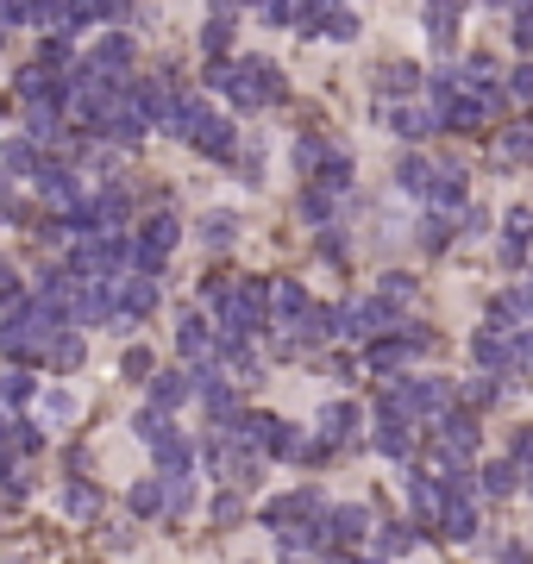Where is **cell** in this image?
<instances>
[{
	"instance_id": "ba28073f",
	"label": "cell",
	"mask_w": 533,
	"mask_h": 564,
	"mask_svg": "<svg viewBox=\"0 0 533 564\" xmlns=\"http://www.w3.org/2000/svg\"><path fill=\"white\" fill-rule=\"evenodd\" d=\"M408 502H414V514H421L427 527H439V521H446V483L414 477V483H408Z\"/></svg>"
},
{
	"instance_id": "7a4b0ae2",
	"label": "cell",
	"mask_w": 533,
	"mask_h": 564,
	"mask_svg": "<svg viewBox=\"0 0 533 564\" xmlns=\"http://www.w3.org/2000/svg\"><path fill=\"white\" fill-rule=\"evenodd\" d=\"M57 345V314L44 308V301H19V308L7 314V326H0V351L7 358H38V351Z\"/></svg>"
},
{
	"instance_id": "2e32d148",
	"label": "cell",
	"mask_w": 533,
	"mask_h": 564,
	"mask_svg": "<svg viewBox=\"0 0 533 564\" xmlns=\"http://www.w3.org/2000/svg\"><path fill=\"white\" fill-rule=\"evenodd\" d=\"M151 452H157V464H164V470H170V477H189V458H195V452H189V439H182L176 427H170L164 439H157V445H151Z\"/></svg>"
},
{
	"instance_id": "484cf974",
	"label": "cell",
	"mask_w": 533,
	"mask_h": 564,
	"mask_svg": "<svg viewBox=\"0 0 533 564\" xmlns=\"http://www.w3.org/2000/svg\"><path fill=\"white\" fill-rule=\"evenodd\" d=\"M7 170H13V176H44V163H38V145H32V138H13V145H7Z\"/></svg>"
},
{
	"instance_id": "1f68e13d",
	"label": "cell",
	"mask_w": 533,
	"mask_h": 564,
	"mask_svg": "<svg viewBox=\"0 0 533 564\" xmlns=\"http://www.w3.org/2000/svg\"><path fill=\"white\" fill-rule=\"evenodd\" d=\"M320 182H327V188H345V182H352V157H345L339 145L320 157Z\"/></svg>"
},
{
	"instance_id": "e0dca14e",
	"label": "cell",
	"mask_w": 533,
	"mask_h": 564,
	"mask_svg": "<svg viewBox=\"0 0 533 564\" xmlns=\"http://www.w3.org/2000/svg\"><path fill=\"white\" fill-rule=\"evenodd\" d=\"M63 514H69V521H95V514H101V489L95 483H69L63 489Z\"/></svg>"
},
{
	"instance_id": "cb8c5ba5",
	"label": "cell",
	"mask_w": 533,
	"mask_h": 564,
	"mask_svg": "<svg viewBox=\"0 0 533 564\" xmlns=\"http://www.w3.org/2000/svg\"><path fill=\"white\" fill-rule=\"evenodd\" d=\"M327 521H333V539H345V546H352V539H364V533H370V514H364V508H333Z\"/></svg>"
},
{
	"instance_id": "6da1fadb",
	"label": "cell",
	"mask_w": 533,
	"mask_h": 564,
	"mask_svg": "<svg viewBox=\"0 0 533 564\" xmlns=\"http://www.w3.org/2000/svg\"><path fill=\"white\" fill-rule=\"evenodd\" d=\"M207 82H214L233 107H270V101H283V69H270V63H258V57L220 63Z\"/></svg>"
},
{
	"instance_id": "9c48e42d",
	"label": "cell",
	"mask_w": 533,
	"mask_h": 564,
	"mask_svg": "<svg viewBox=\"0 0 533 564\" xmlns=\"http://www.w3.org/2000/svg\"><path fill=\"white\" fill-rule=\"evenodd\" d=\"M214 120L207 113V101H195V94H176V107H170V120H164V132H182V138H201V126Z\"/></svg>"
},
{
	"instance_id": "f35d334b",
	"label": "cell",
	"mask_w": 533,
	"mask_h": 564,
	"mask_svg": "<svg viewBox=\"0 0 533 564\" xmlns=\"http://www.w3.org/2000/svg\"><path fill=\"white\" fill-rule=\"evenodd\" d=\"M502 157H508V163H533V126H515V132H508V138H502Z\"/></svg>"
},
{
	"instance_id": "d6a6232c",
	"label": "cell",
	"mask_w": 533,
	"mask_h": 564,
	"mask_svg": "<svg viewBox=\"0 0 533 564\" xmlns=\"http://www.w3.org/2000/svg\"><path fill=\"white\" fill-rule=\"evenodd\" d=\"M82 358H88V351H82V339H76V333H57V345H51V364H57V370H82Z\"/></svg>"
},
{
	"instance_id": "74e56055",
	"label": "cell",
	"mask_w": 533,
	"mask_h": 564,
	"mask_svg": "<svg viewBox=\"0 0 533 564\" xmlns=\"http://www.w3.org/2000/svg\"><path fill=\"white\" fill-rule=\"evenodd\" d=\"M515 464H483V489H490V496H515Z\"/></svg>"
},
{
	"instance_id": "ffe728a7",
	"label": "cell",
	"mask_w": 533,
	"mask_h": 564,
	"mask_svg": "<svg viewBox=\"0 0 533 564\" xmlns=\"http://www.w3.org/2000/svg\"><path fill=\"white\" fill-rule=\"evenodd\" d=\"M176 345L189 351V358H207V351H214V339H207L201 314H176Z\"/></svg>"
},
{
	"instance_id": "f907efd6",
	"label": "cell",
	"mask_w": 533,
	"mask_h": 564,
	"mask_svg": "<svg viewBox=\"0 0 533 564\" xmlns=\"http://www.w3.org/2000/svg\"><path fill=\"white\" fill-rule=\"evenodd\" d=\"M301 207H308V220H327V195H320V188H308V195H301Z\"/></svg>"
},
{
	"instance_id": "8992f818",
	"label": "cell",
	"mask_w": 533,
	"mask_h": 564,
	"mask_svg": "<svg viewBox=\"0 0 533 564\" xmlns=\"http://www.w3.org/2000/svg\"><path fill=\"white\" fill-rule=\"evenodd\" d=\"M113 308H120V314H132V320H145V314L157 308V282H151V276H132V282H120V289H113Z\"/></svg>"
},
{
	"instance_id": "681fc988",
	"label": "cell",
	"mask_w": 533,
	"mask_h": 564,
	"mask_svg": "<svg viewBox=\"0 0 533 564\" xmlns=\"http://www.w3.org/2000/svg\"><path fill=\"white\" fill-rule=\"evenodd\" d=\"M120 370H126V376H151V351H126Z\"/></svg>"
},
{
	"instance_id": "bcb514c9",
	"label": "cell",
	"mask_w": 533,
	"mask_h": 564,
	"mask_svg": "<svg viewBox=\"0 0 533 564\" xmlns=\"http://www.w3.org/2000/svg\"><path fill=\"white\" fill-rule=\"evenodd\" d=\"M508 94H515V101H533V63L508 69Z\"/></svg>"
},
{
	"instance_id": "db71d44e",
	"label": "cell",
	"mask_w": 533,
	"mask_h": 564,
	"mask_svg": "<svg viewBox=\"0 0 533 564\" xmlns=\"http://www.w3.org/2000/svg\"><path fill=\"white\" fill-rule=\"evenodd\" d=\"M527 489H533V470H527Z\"/></svg>"
},
{
	"instance_id": "30bf717a",
	"label": "cell",
	"mask_w": 533,
	"mask_h": 564,
	"mask_svg": "<svg viewBox=\"0 0 533 564\" xmlns=\"http://www.w3.org/2000/svg\"><path fill=\"white\" fill-rule=\"evenodd\" d=\"M308 26H314V38H358V13L352 7H314V19H308Z\"/></svg>"
},
{
	"instance_id": "7402d4cb",
	"label": "cell",
	"mask_w": 533,
	"mask_h": 564,
	"mask_svg": "<svg viewBox=\"0 0 533 564\" xmlns=\"http://www.w3.org/2000/svg\"><path fill=\"white\" fill-rule=\"evenodd\" d=\"M402 188H408V195H433V188H439V170H433V163H421V157H402Z\"/></svg>"
},
{
	"instance_id": "e575fe53",
	"label": "cell",
	"mask_w": 533,
	"mask_h": 564,
	"mask_svg": "<svg viewBox=\"0 0 533 564\" xmlns=\"http://www.w3.org/2000/svg\"><path fill=\"white\" fill-rule=\"evenodd\" d=\"M414 82H421V76H414V63H383V76H377L383 94H408Z\"/></svg>"
},
{
	"instance_id": "f546056e",
	"label": "cell",
	"mask_w": 533,
	"mask_h": 564,
	"mask_svg": "<svg viewBox=\"0 0 533 564\" xmlns=\"http://www.w3.org/2000/svg\"><path fill=\"white\" fill-rule=\"evenodd\" d=\"M433 126H439L433 107H427V113H421V107H402V113H396V132H402V138H427Z\"/></svg>"
},
{
	"instance_id": "c3c4849f",
	"label": "cell",
	"mask_w": 533,
	"mask_h": 564,
	"mask_svg": "<svg viewBox=\"0 0 533 564\" xmlns=\"http://www.w3.org/2000/svg\"><path fill=\"white\" fill-rule=\"evenodd\" d=\"M239 514H245V502H239V496H220V502H214V521H220V527H233Z\"/></svg>"
},
{
	"instance_id": "836d02e7",
	"label": "cell",
	"mask_w": 533,
	"mask_h": 564,
	"mask_svg": "<svg viewBox=\"0 0 533 564\" xmlns=\"http://www.w3.org/2000/svg\"><path fill=\"white\" fill-rule=\"evenodd\" d=\"M427 32H433V44H452L458 38V7H427Z\"/></svg>"
},
{
	"instance_id": "816d5d0a",
	"label": "cell",
	"mask_w": 533,
	"mask_h": 564,
	"mask_svg": "<svg viewBox=\"0 0 533 564\" xmlns=\"http://www.w3.org/2000/svg\"><path fill=\"white\" fill-rule=\"evenodd\" d=\"M515 464H533V427L515 433Z\"/></svg>"
},
{
	"instance_id": "d590c367",
	"label": "cell",
	"mask_w": 533,
	"mask_h": 564,
	"mask_svg": "<svg viewBox=\"0 0 533 564\" xmlns=\"http://www.w3.org/2000/svg\"><path fill=\"white\" fill-rule=\"evenodd\" d=\"M508 370H521V376H533V326H521V333L508 339Z\"/></svg>"
},
{
	"instance_id": "4fadbf2b",
	"label": "cell",
	"mask_w": 533,
	"mask_h": 564,
	"mask_svg": "<svg viewBox=\"0 0 533 564\" xmlns=\"http://www.w3.org/2000/svg\"><path fill=\"white\" fill-rule=\"evenodd\" d=\"M527 245H533V214L515 207V214H508V239H502V264H521Z\"/></svg>"
},
{
	"instance_id": "f5cc1de1",
	"label": "cell",
	"mask_w": 533,
	"mask_h": 564,
	"mask_svg": "<svg viewBox=\"0 0 533 564\" xmlns=\"http://www.w3.org/2000/svg\"><path fill=\"white\" fill-rule=\"evenodd\" d=\"M0 195H7V176H0Z\"/></svg>"
},
{
	"instance_id": "d6986e66",
	"label": "cell",
	"mask_w": 533,
	"mask_h": 564,
	"mask_svg": "<svg viewBox=\"0 0 533 564\" xmlns=\"http://www.w3.org/2000/svg\"><path fill=\"white\" fill-rule=\"evenodd\" d=\"M120 63H132V38H101L95 44V57H88V69H95V76H107V69H120Z\"/></svg>"
},
{
	"instance_id": "9a60e30c",
	"label": "cell",
	"mask_w": 533,
	"mask_h": 564,
	"mask_svg": "<svg viewBox=\"0 0 533 564\" xmlns=\"http://www.w3.org/2000/svg\"><path fill=\"white\" fill-rule=\"evenodd\" d=\"M270 308L283 314V320H314V308H308V289H301V282H276V289H270Z\"/></svg>"
},
{
	"instance_id": "7bdbcfd3",
	"label": "cell",
	"mask_w": 533,
	"mask_h": 564,
	"mask_svg": "<svg viewBox=\"0 0 533 564\" xmlns=\"http://www.w3.org/2000/svg\"><path fill=\"white\" fill-rule=\"evenodd\" d=\"M132 514H157V508H164V489H157V483H132Z\"/></svg>"
},
{
	"instance_id": "4316f807",
	"label": "cell",
	"mask_w": 533,
	"mask_h": 564,
	"mask_svg": "<svg viewBox=\"0 0 533 564\" xmlns=\"http://www.w3.org/2000/svg\"><path fill=\"white\" fill-rule=\"evenodd\" d=\"M44 420H51V427H63V420H76V389H44Z\"/></svg>"
},
{
	"instance_id": "3957f363",
	"label": "cell",
	"mask_w": 533,
	"mask_h": 564,
	"mask_svg": "<svg viewBox=\"0 0 533 564\" xmlns=\"http://www.w3.org/2000/svg\"><path fill=\"white\" fill-rule=\"evenodd\" d=\"M214 308H220V345H239L251 326L270 314V289H264V282H233Z\"/></svg>"
},
{
	"instance_id": "ac0fdd59",
	"label": "cell",
	"mask_w": 533,
	"mask_h": 564,
	"mask_svg": "<svg viewBox=\"0 0 533 564\" xmlns=\"http://www.w3.org/2000/svg\"><path fill=\"white\" fill-rule=\"evenodd\" d=\"M320 433H327L333 445H339V439H352V433H358V408H352V402H333V408H320Z\"/></svg>"
},
{
	"instance_id": "f6af8a7d",
	"label": "cell",
	"mask_w": 533,
	"mask_h": 564,
	"mask_svg": "<svg viewBox=\"0 0 533 564\" xmlns=\"http://www.w3.org/2000/svg\"><path fill=\"white\" fill-rule=\"evenodd\" d=\"M496 395H502V389L490 383V376H477V383H465V402H471V408H490Z\"/></svg>"
},
{
	"instance_id": "44dd1931",
	"label": "cell",
	"mask_w": 533,
	"mask_h": 564,
	"mask_svg": "<svg viewBox=\"0 0 533 564\" xmlns=\"http://www.w3.org/2000/svg\"><path fill=\"white\" fill-rule=\"evenodd\" d=\"M377 452H383V458H408V452H414L408 420H383V427H377Z\"/></svg>"
},
{
	"instance_id": "8d00e7d4",
	"label": "cell",
	"mask_w": 533,
	"mask_h": 564,
	"mask_svg": "<svg viewBox=\"0 0 533 564\" xmlns=\"http://www.w3.org/2000/svg\"><path fill=\"white\" fill-rule=\"evenodd\" d=\"M26 126H32V145H51L57 138V107H26Z\"/></svg>"
},
{
	"instance_id": "603a6c76",
	"label": "cell",
	"mask_w": 533,
	"mask_h": 564,
	"mask_svg": "<svg viewBox=\"0 0 533 564\" xmlns=\"http://www.w3.org/2000/svg\"><path fill=\"white\" fill-rule=\"evenodd\" d=\"M195 145H201L207 157H233V145H239V132H233V126H226V120H207V126H201V138H195Z\"/></svg>"
},
{
	"instance_id": "ab89813d",
	"label": "cell",
	"mask_w": 533,
	"mask_h": 564,
	"mask_svg": "<svg viewBox=\"0 0 533 564\" xmlns=\"http://www.w3.org/2000/svg\"><path fill=\"white\" fill-rule=\"evenodd\" d=\"M414 239H421V251H446V239H452V226L439 220V214H427V220H421V232H414Z\"/></svg>"
},
{
	"instance_id": "52a82bcc",
	"label": "cell",
	"mask_w": 533,
	"mask_h": 564,
	"mask_svg": "<svg viewBox=\"0 0 533 564\" xmlns=\"http://www.w3.org/2000/svg\"><path fill=\"white\" fill-rule=\"evenodd\" d=\"M107 308H113L107 282H76V295H69V314H76L82 326H95V320H107Z\"/></svg>"
},
{
	"instance_id": "60d3db41",
	"label": "cell",
	"mask_w": 533,
	"mask_h": 564,
	"mask_svg": "<svg viewBox=\"0 0 533 564\" xmlns=\"http://www.w3.org/2000/svg\"><path fill=\"white\" fill-rule=\"evenodd\" d=\"M377 301H389V308H396V301H414V276H408V270H389Z\"/></svg>"
},
{
	"instance_id": "7c38bea8",
	"label": "cell",
	"mask_w": 533,
	"mask_h": 564,
	"mask_svg": "<svg viewBox=\"0 0 533 564\" xmlns=\"http://www.w3.org/2000/svg\"><path fill=\"white\" fill-rule=\"evenodd\" d=\"M38 188H44V201H51V207H82V182L69 176V170H57V163L38 176Z\"/></svg>"
},
{
	"instance_id": "5bb4252c",
	"label": "cell",
	"mask_w": 533,
	"mask_h": 564,
	"mask_svg": "<svg viewBox=\"0 0 533 564\" xmlns=\"http://www.w3.org/2000/svg\"><path fill=\"white\" fill-rule=\"evenodd\" d=\"M471 358L483 370H508V333H496V326H483V333L471 339Z\"/></svg>"
},
{
	"instance_id": "83f0119b",
	"label": "cell",
	"mask_w": 533,
	"mask_h": 564,
	"mask_svg": "<svg viewBox=\"0 0 533 564\" xmlns=\"http://www.w3.org/2000/svg\"><path fill=\"white\" fill-rule=\"evenodd\" d=\"M201 402H207V414H239V389L233 383H201Z\"/></svg>"
},
{
	"instance_id": "d4e9b609",
	"label": "cell",
	"mask_w": 533,
	"mask_h": 564,
	"mask_svg": "<svg viewBox=\"0 0 533 564\" xmlns=\"http://www.w3.org/2000/svg\"><path fill=\"white\" fill-rule=\"evenodd\" d=\"M402 364H408L402 339H377V345H370V370H377V376H396Z\"/></svg>"
},
{
	"instance_id": "5b68a950",
	"label": "cell",
	"mask_w": 533,
	"mask_h": 564,
	"mask_svg": "<svg viewBox=\"0 0 533 564\" xmlns=\"http://www.w3.org/2000/svg\"><path fill=\"white\" fill-rule=\"evenodd\" d=\"M439 458H446V464H471L477 458V427H471V420H439Z\"/></svg>"
},
{
	"instance_id": "8fae6325",
	"label": "cell",
	"mask_w": 533,
	"mask_h": 564,
	"mask_svg": "<svg viewBox=\"0 0 533 564\" xmlns=\"http://www.w3.org/2000/svg\"><path fill=\"white\" fill-rule=\"evenodd\" d=\"M189 395H195V376H182V370H164V376H157V383H151V408H157V414H164V408H182V402H189Z\"/></svg>"
},
{
	"instance_id": "b9f144b4",
	"label": "cell",
	"mask_w": 533,
	"mask_h": 564,
	"mask_svg": "<svg viewBox=\"0 0 533 564\" xmlns=\"http://www.w3.org/2000/svg\"><path fill=\"white\" fill-rule=\"evenodd\" d=\"M164 508H170V514H189V508H195L189 477H170V483H164Z\"/></svg>"
},
{
	"instance_id": "ee69618b",
	"label": "cell",
	"mask_w": 533,
	"mask_h": 564,
	"mask_svg": "<svg viewBox=\"0 0 533 564\" xmlns=\"http://www.w3.org/2000/svg\"><path fill=\"white\" fill-rule=\"evenodd\" d=\"M145 245H151V251H170V245H176V220H170V214H157V220L145 226Z\"/></svg>"
},
{
	"instance_id": "f1b7e54d",
	"label": "cell",
	"mask_w": 533,
	"mask_h": 564,
	"mask_svg": "<svg viewBox=\"0 0 533 564\" xmlns=\"http://www.w3.org/2000/svg\"><path fill=\"white\" fill-rule=\"evenodd\" d=\"M226 44H233V13H214V19H207V32H201V51L220 57Z\"/></svg>"
},
{
	"instance_id": "277c9868",
	"label": "cell",
	"mask_w": 533,
	"mask_h": 564,
	"mask_svg": "<svg viewBox=\"0 0 533 564\" xmlns=\"http://www.w3.org/2000/svg\"><path fill=\"white\" fill-rule=\"evenodd\" d=\"M314 514H320V489H295V496H276L264 508V521L276 533H295V521H314Z\"/></svg>"
},
{
	"instance_id": "7dc6e473",
	"label": "cell",
	"mask_w": 533,
	"mask_h": 564,
	"mask_svg": "<svg viewBox=\"0 0 533 564\" xmlns=\"http://www.w3.org/2000/svg\"><path fill=\"white\" fill-rule=\"evenodd\" d=\"M408 546H414V527H383V552L389 558H402Z\"/></svg>"
},
{
	"instance_id": "4dcf8cb0",
	"label": "cell",
	"mask_w": 533,
	"mask_h": 564,
	"mask_svg": "<svg viewBox=\"0 0 533 564\" xmlns=\"http://www.w3.org/2000/svg\"><path fill=\"white\" fill-rule=\"evenodd\" d=\"M201 239H207V245H233V239H239V214H207V220H201Z\"/></svg>"
}]
</instances>
